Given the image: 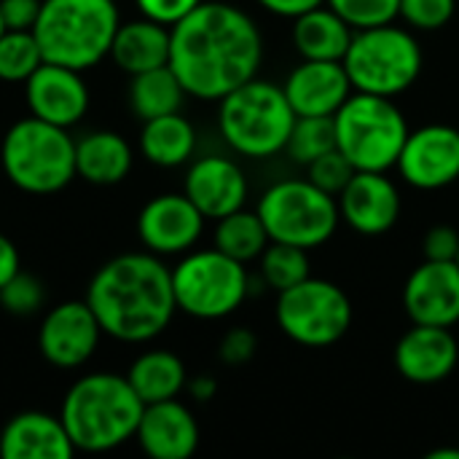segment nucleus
Masks as SVG:
<instances>
[{
	"label": "nucleus",
	"mask_w": 459,
	"mask_h": 459,
	"mask_svg": "<svg viewBox=\"0 0 459 459\" xmlns=\"http://www.w3.org/2000/svg\"><path fill=\"white\" fill-rule=\"evenodd\" d=\"M0 169L24 194H56L75 178V140L65 126L27 116L3 134Z\"/></svg>",
	"instance_id": "nucleus-6"
},
{
	"label": "nucleus",
	"mask_w": 459,
	"mask_h": 459,
	"mask_svg": "<svg viewBox=\"0 0 459 459\" xmlns=\"http://www.w3.org/2000/svg\"><path fill=\"white\" fill-rule=\"evenodd\" d=\"M24 100L30 116L70 129L89 110V86L81 70L56 62H43L24 81Z\"/></svg>",
	"instance_id": "nucleus-15"
},
{
	"label": "nucleus",
	"mask_w": 459,
	"mask_h": 459,
	"mask_svg": "<svg viewBox=\"0 0 459 459\" xmlns=\"http://www.w3.org/2000/svg\"><path fill=\"white\" fill-rule=\"evenodd\" d=\"M186 390L191 393V398H194V401L207 403V401H212V398H215V393H218V382H215L212 377H207V374H199V377L188 379Z\"/></svg>",
	"instance_id": "nucleus-43"
},
{
	"label": "nucleus",
	"mask_w": 459,
	"mask_h": 459,
	"mask_svg": "<svg viewBox=\"0 0 459 459\" xmlns=\"http://www.w3.org/2000/svg\"><path fill=\"white\" fill-rule=\"evenodd\" d=\"M342 62L355 91L395 100L422 75V46L411 30L390 22L355 30Z\"/></svg>",
	"instance_id": "nucleus-8"
},
{
	"label": "nucleus",
	"mask_w": 459,
	"mask_h": 459,
	"mask_svg": "<svg viewBox=\"0 0 459 459\" xmlns=\"http://www.w3.org/2000/svg\"><path fill=\"white\" fill-rule=\"evenodd\" d=\"M204 215L186 194H159L137 215V237L148 253L183 255L188 253L202 231Z\"/></svg>",
	"instance_id": "nucleus-14"
},
{
	"label": "nucleus",
	"mask_w": 459,
	"mask_h": 459,
	"mask_svg": "<svg viewBox=\"0 0 459 459\" xmlns=\"http://www.w3.org/2000/svg\"><path fill=\"white\" fill-rule=\"evenodd\" d=\"M282 89L296 116H333L355 91L344 62L336 59H301Z\"/></svg>",
	"instance_id": "nucleus-19"
},
{
	"label": "nucleus",
	"mask_w": 459,
	"mask_h": 459,
	"mask_svg": "<svg viewBox=\"0 0 459 459\" xmlns=\"http://www.w3.org/2000/svg\"><path fill=\"white\" fill-rule=\"evenodd\" d=\"M258 261H261V280L277 293L312 277L309 250L296 247V245L269 242Z\"/></svg>",
	"instance_id": "nucleus-30"
},
{
	"label": "nucleus",
	"mask_w": 459,
	"mask_h": 459,
	"mask_svg": "<svg viewBox=\"0 0 459 459\" xmlns=\"http://www.w3.org/2000/svg\"><path fill=\"white\" fill-rule=\"evenodd\" d=\"M75 446L62 417L46 411H22L0 430L3 459H73Z\"/></svg>",
	"instance_id": "nucleus-22"
},
{
	"label": "nucleus",
	"mask_w": 459,
	"mask_h": 459,
	"mask_svg": "<svg viewBox=\"0 0 459 459\" xmlns=\"http://www.w3.org/2000/svg\"><path fill=\"white\" fill-rule=\"evenodd\" d=\"M457 11V0H401V19L411 30H441L452 22Z\"/></svg>",
	"instance_id": "nucleus-36"
},
{
	"label": "nucleus",
	"mask_w": 459,
	"mask_h": 459,
	"mask_svg": "<svg viewBox=\"0 0 459 459\" xmlns=\"http://www.w3.org/2000/svg\"><path fill=\"white\" fill-rule=\"evenodd\" d=\"M172 290L178 312L196 320H223L250 296V274L245 264L218 247L194 250L172 269Z\"/></svg>",
	"instance_id": "nucleus-10"
},
{
	"label": "nucleus",
	"mask_w": 459,
	"mask_h": 459,
	"mask_svg": "<svg viewBox=\"0 0 459 459\" xmlns=\"http://www.w3.org/2000/svg\"><path fill=\"white\" fill-rule=\"evenodd\" d=\"M336 148L347 156L355 172H387L398 164L409 137L403 110L393 97L352 91L333 113Z\"/></svg>",
	"instance_id": "nucleus-7"
},
{
	"label": "nucleus",
	"mask_w": 459,
	"mask_h": 459,
	"mask_svg": "<svg viewBox=\"0 0 459 459\" xmlns=\"http://www.w3.org/2000/svg\"><path fill=\"white\" fill-rule=\"evenodd\" d=\"M194 151H196V129L186 116H180V110L143 121L140 153L153 167H164V169L183 167L191 161Z\"/></svg>",
	"instance_id": "nucleus-26"
},
{
	"label": "nucleus",
	"mask_w": 459,
	"mask_h": 459,
	"mask_svg": "<svg viewBox=\"0 0 459 459\" xmlns=\"http://www.w3.org/2000/svg\"><path fill=\"white\" fill-rule=\"evenodd\" d=\"M352 30L390 24L401 16V0H325Z\"/></svg>",
	"instance_id": "nucleus-33"
},
{
	"label": "nucleus",
	"mask_w": 459,
	"mask_h": 459,
	"mask_svg": "<svg viewBox=\"0 0 459 459\" xmlns=\"http://www.w3.org/2000/svg\"><path fill=\"white\" fill-rule=\"evenodd\" d=\"M212 247H218L221 253L231 255L239 264H250L255 258H261V253L266 250V245L272 242L261 215L253 210H234L223 218L215 221V237H212Z\"/></svg>",
	"instance_id": "nucleus-29"
},
{
	"label": "nucleus",
	"mask_w": 459,
	"mask_h": 459,
	"mask_svg": "<svg viewBox=\"0 0 459 459\" xmlns=\"http://www.w3.org/2000/svg\"><path fill=\"white\" fill-rule=\"evenodd\" d=\"M422 253L428 261H455L459 253V234L452 226H433L425 234Z\"/></svg>",
	"instance_id": "nucleus-39"
},
{
	"label": "nucleus",
	"mask_w": 459,
	"mask_h": 459,
	"mask_svg": "<svg viewBox=\"0 0 459 459\" xmlns=\"http://www.w3.org/2000/svg\"><path fill=\"white\" fill-rule=\"evenodd\" d=\"M86 301L102 333L124 344H145L164 333L178 312L172 269L156 253H124L97 269Z\"/></svg>",
	"instance_id": "nucleus-2"
},
{
	"label": "nucleus",
	"mask_w": 459,
	"mask_h": 459,
	"mask_svg": "<svg viewBox=\"0 0 459 459\" xmlns=\"http://www.w3.org/2000/svg\"><path fill=\"white\" fill-rule=\"evenodd\" d=\"M43 62L46 59L32 30H5L0 35V81L24 83Z\"/></svg>",
	"instance_id": "nucleus-32"
},
{
	"label": "nucleus",
	"mask_w": 459,
	"mask_h": 459,
	"mask_svg": "<svg viewBox=\"0 0 459 459\" xmlns=\"http://www.w3.org/2000/svg\"><path fill=\"white\" fill-rule=\"evenodd\" d=\"M333 148H336L333 116H296L285 153L299 167H309L315 159H320L323 153H328Z\"/></svg>",
	"instance_id": "nucleus-31"
},
{
	"label": "nucleus",
	"mask_w": 459,
	"mask_h": 459,
	"mask_svg": "<svg viewBox=\"0 0 459 459\" xmlns=\"http://www.w3.org/2000/svg\"><path fill=\"white\" fill-rule=\"evenodd\" d=\"M274 315L280 331L290 342L323 350L347 336L352 325V301L336 282L307 277L304 282L277 293Z\"/></svg>",
	"instance_id": "nucleus-11"
},
{
	"label": "nucleus",
	"mask_w": 459,
	"mask_h": 459,
	"mask_svg": "<svg viewBox=\"0 0 459 459\" xmlns=\"http://www.w3.org/2000/svg\"><path fill=\"white\" fill-rule=\"evenodd\" d=\"M126 97H129L132 113L140 121H148L156 116L178 113L183 108L188 91L180 83V78L175 75V70L169 65H161V67L132 75Z\"/></svg>",
	"instance_id": "nucleus-28"
},
{
	"label": "nucleus",
	"mask_w": 459,
	"mask_h": 459,
	"mask_svg": "<svg viewBox=\"0 0 459 459\" xmlns=\"http://www.w3.org/2000/svg\"><path fill=\"white\" fill-rule=\"evenodd\" d=\"M255 3H258L261 8H266L269 13H274V16L296 19V16H301L304 11L323 5L325 0H255Z\"/></svg>",
	"instance_id": "nucleus-41"
},
{
	"label": "nucleus",
	"mask_w": 459,
	"mask_h": 459,
	"mask_svg": "<svg viewBox=\"0 0 459 459\" xmlns=\"http://www.w3.org/2000/svg\"><path fill=\"white\" fill-rule=\"evenodd\" d=\"M403 309L411 323L455 328L459 323L457 261L425 258L403 285Z\"/></svg>",
	"instance_id": "nucleus-16"
},
{
	"label": "nucleus",
	"mask_w": 459,
	"mask_h": 459,
	"mask_svg": "<svg viewBox=\"0 0 459 459\" xmlns=\"http://www.w3.org/2000/svg\"><path fill=\"white\" fill-rule=\"evenodd\" d=\"M43 0H0V16L5 30H32L40 16Z\"/></svg>",
	"instance_id": "nucleus-40"
},
{
	"label": "nucleus",
	"mask_w": 459,
	"mask_h": 459,
	"mask_svg": "<svg viewBox=\"0 0 459 459\" xmlns=\"http://www.w3.org/2000/svg\"><path fill=\"white\" fill-rule=\"evenodd\" d=\"M102 325L89 301H65L46 312L38 331V350L54 368H81L100 347Z\"/></svg>",
	"instance_id": "nucleus-12"
},
{
	"label": "nucleus",
	"mask_w": 459,
	"mask_h": 459,
	"mask_svg": "<svg viewBox=\"0 0 459 459\" xmlns=\"http://www.w3.org/2000/svg\"><path fill=\"white\" fill-rule=\"evenodd\" d=\"M134 441L151 459H188L199 446V425L178 398L143 409Z\"/></svg>",
	"instance_id": "nucleus-21"
},
{
	"label": "nucleus",
	"mask_w": 459,
	"mask_h": 459,
	"mask_svg": "<svg viewBox=\"0 0 459 459\" xmlns=\"http://www.w3.org/2000/svg\"><path fill=\"white\" fill-rule=\"evenodd\" d=\"M430 459H459V449H436L428 455Z\"/></svg>",
	"instance_id": "nucleus-44"
},
{
	"label": "nucleus",
	"mask_w": 459,
	"mask_h": 459,
	"mask_svg": "<svg viewBox=\"0 0 459 459\" xmlns=\"http://www.w3.org/2000/svg\"><path fill=\"white\" fill-rule=\"evenodd\" d=\"M247 178L234 159L226 156H202L196 159L183 183V194L199 207L207 221H218L234 210H242L247 202Z\"/></svg>",
	"instance_id": "nucleus-20"
},
{
	"label": "nucleus",
	"mask_w": 459,
	"mask_h": 459,
	"mask_svg": "<svg viewBox=\"0 0 459 459\" xmlns=\"http://www.w3.org/2000/svg\"><path fill=\"white\" fill-rule=\"evenodd\" d=\"M118 24L116 0H43L32 32L46 62L83 73L110 56Z\"/></svg>",
	"instance_id": "nucleus-4"
},
{
	"label": "nucleus",
	"mask_w": 459,
	"mask_h": 459,
	"mask_svg": "<svg viewBox=\"0 0 459 459\" xmlns=\"http://www.w3.org/2000/svg\"><path fill=\"white\" fill-rule=\"evenodd\" d=\"M202 0H134L140 16H148L159 24L175 27L180 19H186Z\"/></svg>",
	"instance_id": "nucleus-38"
},
{
	"label": "nucleus",
	"mask_w": 459,
	"mask_h": 459,
	"mask_svg": "<svg viewBox=\"0 0 459 459\" xmlns=\"http://www.w3.org/2000/svg\"><path fill=\"white\" fill-rule=\"evenodd\" d=\"M169 43L172 27L140 16L118 24L116 38L110 43V59L116 62L118 70H124L132 78L137 73L169 65Z\"/></svg>",
	"instance_id": "nucleus-23"
},
{
	"label": "nucleus",
	"mask_w": 459,
	"mask_h": 459,
	"mask_svg": "<svg viewBox=\"0 0 459 459\" xmlns=\"http://www.w3.org/2000/svg\"><path fill=\"white\" fill-rule=\"evenodd\" d=\"M5 32V24H3V16H0V35Z\"/></svg>",
	"instance_id": "nucleus-45"
},
{
	"label": "nucleus",
	"mask_w": 459,
	"mask_h": 459,
	"mask_svg": "<svg viewBox=\"0 0 459 459\" xmlns=\"http://www.w3.org/2000/svg\"><path fill=\"white\" fill-rule=\"evenodd\" d=\"M145 403L126 374L97 371L73 382L62 401V422L75 452L102 455L134 438Z\"/></svg>",
	"instance_id": "nucleus-3"
},
{
	"label": "nucleus",
	"mask_w": 459,
	"mask_h": 459,
	"mask_svg": "<svg viewBox=\"0 0 459 459\" xmlns=\"http://www.w3.org/2000/svg\"><path fill=\"white\" fill-rule=\"evenodd\" d=\"M255 212L261 215L272 242H285L304 250L325 245L342 223L336 196L317 188L309 178L269 186L258 199Z\"/></svg>",
	"instance_id": "nucleus-9"
},
{
	"label": "nucleus",
	"mask_w": 459,
	"mask_h": 459,
	"mask_svg": "<svg viewBox=\"0 0 459 459\" xmlns=\"http://www.w3.org/2000/svg\"><path fill=\"white\" fill-rule=\"evenodd\" d=\"M255 352H258V339L250 328H231L218 344V358L226 366H245L255 358Z\"/></svg>",
	"instance_id": "nucleus-37"
},
{
	"label": "nucleus",
	"mask_w": 459,
	"mask_h": 459,
	"mask_svg": "<svg viewBox=\"0 0 459 459\" xmlns=\"http://www.w3.org/2000/svg\"><path fill=\"white\" fill-rule=\"evenodd\" d=\"M398 175L420 191H438L459 180V129L449 124H425L411 129L401 156Z\"/></svg>",
	"instance_id": "nucleus-13"
},
{
	"label": "nucleus",
	"mask_w": 459,
	"mask_h": 459,
	"mask_svg": "<svg viewBox=\"0 0 459 459\" xmlns=\"http://www.w3.org/2000/svg\"><path fill=\"white\" fill-rule=\"evenodd\" d=\"M352 24L344 22L328 3L304 11L293 19V46L301 59H336L342 62L352 43Z\"/></svg>",
	"instance_id": "nucleus-25"
},
{
	"label": "nucleus",
	"mask_w": 459,
	"mask_h": 459,
	"mask_svg": "<svg viewBox=\"0 0 459 459\" xmlns=\"http://www.w3.org/2000/svg\"><path fill=\"white\" fill-rule=\"evenodd\" d=\"M126 379L145 406L172 401L188 385L183 360L169 350H148L140 358H134V363L126 371Z\"/></svg>",
	"instance_id": "nucleus-27"
},
{
	"label": "nucleus",
	"mask_w": 459,
	"mask_h": 459,
	"mask_svg": "<svg viewBox=\"0 0 459 459\" xmlns=\"http://www.w3.org/2000/svg\"><path fill=\"white\" fill-rule=\"evenodd\" d=\"M336 202L342 221L363 237L387 234L401 218V191L387 172H355Z\"/></svg>",
	"instance_id": "nucleus-17"
},
{
	"label": "nucleus",
	"mask_w": 459,
	"mask_h": 459,
	"mask_svg": "<svg viewBox=\"0 0 459 459\" xmlns=\"http://www.w3.org/2000/svg\"><path fill=\"white\" fill-rule=\"evenodd\" d=\"M22 266H19V250H16V245L5 237V234H0V288L19 272Z\"/></svg>",
	"instance_id": "nucleus-42"
},
{
	"label": "nucleus",
	"mask_w": 459,
	"mask_h": 459,
	"mask_svg": "<svg viewBox=\"0 0 459 459\" xmlns=\"http://www.w3.org/2000/svg\"><path fill=\"white\" fill-rule=\"evenodd\" d=\"M43 301H46V293H43L40 280L22 269L0 288V307L13 317L35 315L43 307Z\"/></svg>",
	"instance_id": "nucleus-34"
},
{
	"label": "nucleus",
	"mask_w": 459,
	"mask_h": 459,
	"mask_svg": "<svg viewBox=\"0 0 459 459\" xmlns=\"http://www.w3.org/2000/svg\"><path fill=\"white\" fill-rule=\"evenodd\" d=\"M455 261H457V266H459V253H457V258H455Z\"/></svg>",
	"instance_id": "nucleus-46"
},
{
	"label": "nucleus",
	"mask_w": 459,
	"mask_h": 459,
	"mask_svg": "<svg viewBox=\"0 0 459 459\" xmlns=\"http://www.w3.org/2000/svg\"><path fill=\"white\" fill-rule=\"evenodd\" d=\"M352 175H355V167L347 161V156H344L339 148L323 153L320 159H315V161L307 167V178H309L317 188L328 191L331 196H339V194L344 191V186L350 183Z\"/></svg>",
	"instance_id": "nucleus-35"
},
{
	"label": "nucleus",
	"mask_w": 459,
	"mask_h": 459,
	"mask_svg": "<svg viewBox=\"0 0 459 459\" xmlns=\"http://www.w3.org/2000/svg\"><path fill=\"white\" fill-rule=\"evenodd\" d=\"M264 35L250 13L231 3L202 0L172 27L169 67L188 97L218 102L258 75Z\"/></svg>",
	"instance_id": "nucleus-1"
},
{
	"label": "nucleus",
	"mask_w": 459,
	"mask_h": 459,
	"mask_svg": "<svg viewBox=\"0 0 459 459\" xmlns=\"http://www.w3.org/2000/svg\"><path fill=\"white\" fill-rule=\"evenodd\" d=\"M296 113L285 89L258 75L218 100V129L226 145L245 159H269L285 151Z\"/></svg>",
	"instance_id": "nucleus-5"
},
{
	"label": "nucleus",
	"mask_w": 459,
	"mask_h": 459,
	"mask_svg": "<svg viewBox=\"0 0 459 459\" xmlns=\"http://www.w3.org/2000/svg\"><path fill=\"white\" fill-rule=\"evenodd\" d=\"M393 360L406 382L438 385L457 368L459 344L452 328L411 323V328L398 339Z\"/></svg>",
	"instance_id": "nucleus-18"
},
{
	"label": "nucleus",
	"mask_w": 459,
	"mask_h": 459,
	"mask_svg": "<svg viewBox=\"0 0 459 459\" xmlns=\"http://www.w3.org/2000/svg\"><path fill=\"white\" fill-rule=\"evenodd\" d=\"M134 164V151L124 134L97 129L75 140V175L91 186H118Z\"/></svg>",
	"instance_id": "nucleus-24"
}]
</instances>
